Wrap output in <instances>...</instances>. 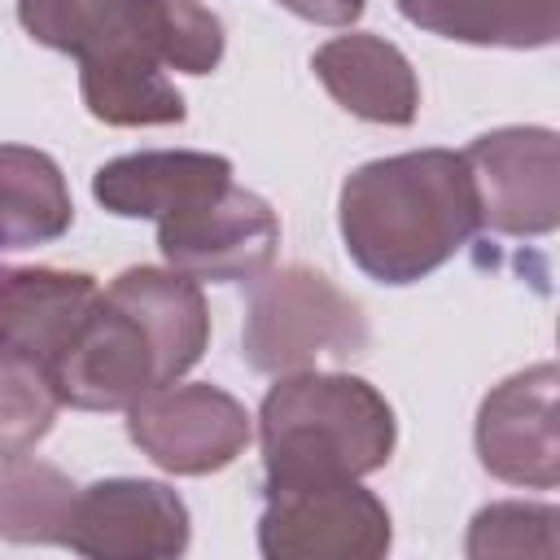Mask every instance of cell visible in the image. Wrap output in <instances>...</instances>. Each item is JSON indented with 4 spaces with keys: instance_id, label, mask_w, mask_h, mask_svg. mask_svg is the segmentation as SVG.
<instances>
[{
    "instance_id": "52a82bcc",
    "label": "cell",
    "mask_w": 560,
    "mask_h": 560,
    "mask_svg": "<svg viewBox=\"0 0 560 560\" xmlns=\"http://www.w3.org/2000/svg\"><path fill=\"white\" fill-rule=\"evenodd\" d=\"M472 192H477V219L494 232H551L560 219V192H556V136L542 127H512L472 140L464 153Z\"/></svg>"
},
{
    "instance_id": "ffe728a7",
    "label": "cell",
    "mask_w": 560,
    "mask_h": 560,
    "mask_svg": "<svg viewBox=\"0 0 560 560\" xmlns=\"http://www.w3.org/2000/svg\"><path fill=\"white\" fill-rule=\"evenodd\" d=\"M57 389L39 363L0 346V455H26L57 416Z\"/></svg>"
},
{
    "instance_id": "3957f363",
    "label": "cell",
    "mask_w": 560,
    "mask_h": 560,
    "mask_svg": "<svg viewBox=\"0 0 560 560\" xmlns=\"http://www.w3.org/2000/svg\"><path fill=\"white\" fill-rule=\"evenodd\" d=\"M394 411L354 376L293 372L262 398L267 490L354 481L389 459Z\"/></svg>"
},
{
    "instance_id": "2e32d148",
    "label": "cell",
    "mask_w": 560,
    "mask_h": 560,
    "mask_svg": "<svg viewBox=\"0 0 560 560\" xmlns=\"http://www.w3.org/2000/svg\"><path fill=\"white\" fill-rule=\"evenodd\" d=\"M74 219L57 162L39 149L0 144V249L57 241Z\"/></svg>"
},
{
    "instance_id": "8fae6325",
    "label": "cell",
    "mask_w": 560,
    "mask_h": 560,
    "mask_svg": "<svg viewBox=\"0 0 560 560\" xmlns=\"http://www.w3.org/2000/svg\"><path fill=\"white\" fill-rule=\"evenodd\" d=\"M232 184L228 158L214 153H131L96 171L92 192L122 219H171Z\"/></svg>"
},
{
    "instance_id": "e0dca14e",
    "label": "cell",
    "mask_w": 560,
    "mask_h": 560,
    "mask_svg": "<svg viewBox=\"0 0 560 560\" xmlns=\"http://www.w3.org/2000/svg\"><path fill=\"white\" fill-rule=\"evenodd\" d=\"M83 101L92 118L114 127H149V122L184 118V96L166 83L162 61L149 48H122L83 61Z\"/></svg>"
},
{
    "instance_id": "277c9868",
    "label": "cell",
    "mask_w": 560,
    "mask_h": 560,
    "mask_svg": "<svg viewBox=\"0 0 560 560\" xmlns=\"http://www.w3.org/2000/svg\"><path fill=\"white\" fill-rule=\"evenodd\" d=\"M368 346L359 306L319 271L289 267L258 284L245 315V359L258 372L289 376L319 359H354Z\"/></svg>"
},
{
    "instance_id": "5bb4252c",
    "label": "cell",
    "mask_w": 560,
    "mask_h": 560,
    "mask_svg": "<svg viewBox=\"0 0 560 560\" xmlns=\"http://www.w3.org/2000/svg\"><path fill=\"white\" fill-rule=\"evenodd\" d=\"M18 18L31 39L79 57V66L122 48L153 52L140 0H18Z\"/></svg>"
},
{
    "instance_id": "8992f818",
    "label": "cell",
    "mask_w": 560,
    "mask_h": 560,
    "mask_svg": "<svg viewBox=\"0 0 560 560\" xmlns=\"http://www.w3.org/2000/svg\"><path fill=\"white\" fill-rule=\"evenodd\" d=\"M127 433L171 472H214L249 442V416L214 385H158L131 402Z\"/></svg>"
},
{
    "instance_id": "6da1fadb",
    "label": "cell",
    "mask_w": 560,
    "mask_h": 560,
    "mask_svg": "<svg viewBox=\"0 0 560 560\" xmlns=\"http://www.w3.org/2000/svg\"><path fill=\"white\" fill-rule=\"evenodd\" d=\"M210 337L197 280L179 271L131 267L74 324L48 381L61 402L83 411L131 407L140 394L184 376Z\"/></svg>"
},
{
    "instance_id": "d6986e66",
    "label": "cell",
    "mask_w": 560,
    "mask_h": 560,
    "mask_svg": "<svg viewBox=\"0 0 560 560\" xmlns=\"http://www.w3.org/2000/svg\"><path fill=\"white\" fill-rule=\"evenodd\" d=\"M149 44L162 66L184 74H206L223 57V26L197 0H140Z\"/></svg>"
},
{
    "instance_id": "ba28073f",
    "label": "cell",
    "mask_w": 560,
    "mask_h": 560,
    "mask_svg": "<svg viewBox=\"0 0 560 560\" xmlns=\"http://www.w3.org/2000/svg\"><path fill=\"white\" fill-rule=\"evenodd\" d=\"M389 547V516L376 494L354 481L271 490L262 516L267 556H381Z\"/></svg>"
},
{
    "instance_id": "ac0fdd59",
    "label": "cell",
    "mask_w": 560,
    "mask_h": 560,
    "mask_svg": "<svg viewBox=\"0 0 560 560\" xmlns=\"http://www.w3.org/2000/svg\"><path fill=\"white\" fill-rule=\"evenodd\" d=\"M74 494L57 468L13 455V464L0 468V534L13 542H66Z\"/></svg>"
},
{
    "instance_id": "7a4b0ae2",
    "label": "cell",
    "mask_w": 560,
    "mask_h": 560,
    "mask_svg": "<svg viewBox=\"0 0 560 560\" xmlns=\"http://www.w3.org/2000/svg\"><path fill=\"white\" fill-rule=\"evenodd\" d=\"M477 228V192L464 153H398L359 166L341 184L346 249L385 284H411L438 271Z\"/></svg>"
},
{
    "instance_id": "30bf717a",
    "label": "cell",
    "mask_w": 560,
    "mask_h": 560,
    "mask_svg": "<svg viewBox=\"0 0 560 560\" xmlns=\"http://www.w3.org/2000/svg\"><path fill=\"white\" fill-rule=\"evenodd\" d=\"M481 464L516 486H556V368L538 363L503 381L477 420Z\"/></svg>"
},
{
    "instance_id": "4fadbf2b",
    "label": "cell",
    "mask_w": 560,
    "mask_h": 560,
    "mask_svg": "<svg viewBox=\"0 0 560 560\" xmlns=\"http://www.w3.org/2000/svg\"><path fill=\"white\" fill-rule=\"evenodd\" d=\"M96 284L79 271H4L0 276V346L48 363L70 341L74 324L92 306Z\"/></svg>"
},
{
    "instance_id": "5b68a950",
    "label": "cell",
    "mask_w": 560,
    "mask_h": 560,
    "mask_svg": "<svg viewBox=\"0 0 560 560\" xmlns=\"http://www.w3.org/2000/svg\"><path fill=\"white\" fill-rule=\"evenodd\" d=\"M158 245L188 280H254L280 245V223L262 197L223 184L188 210L158 219Z\"/></svg>"
},
{
    "instance_id": "9c48e42d",
    "label": "cell",
    "mask_w": 560,
    "mask_h": 560,
    "mask_svg": "<svg viewBox=\"0 0 560 560\" xmlns=\"http://www.w3.org/2000/svg\"><path fill=\"white\" fill-rule=\"evenodd\" d=\"M188 542V512L158 481H96L74 494L66 542L83 556H175Z\"/></svg>"
},
{
    "instance_id": "44dd1931",
    "label": "cell",
    "mask_w": 560,
    "mask_h": 560,
    "mask_svg": "<svg viewBox=\"0 0 560 560\" xmlns=\"http://www.w3.org/2000/svg\"><path fill=\"white\" fill-rule=\"evenodd\" d=\"M280 4L306 22H319V26H346L363 13V0H280Z\"/></svg>"
},
{
    "instance_id": "7c38bea8",
    "label": "cell",
    "mask_w": 560,
    "mask_h": 560,
    "mask_svg": "<svg viewBox=\"0 0 560 560\" xmlns=\"http://www.w3.org/2000/svg\"><path fill=\"white\" fill-rule=\"evenodd\" d=\"M311 66L341 109L368 122H389V127H402L416 118L420 88L407 57L394 44L376 35H341V39H328L311 57Z\"/></svg>"
},
{
    "instance_id": "9a60e30c",
    "label": "cell",
    "mask_w": 560,
    "mask_h": 560,
    "mask_svg": "<svg viewBox=\"0 0 560 560\" xmlns=\"http://www.w3.org/2000/svg\"><path fill=\"white\" fill-rule=\"evenodd\" d=\"M402 18L464 44L542 48L560 31V0H398Z\"/></svg>"
}]
</instances>
